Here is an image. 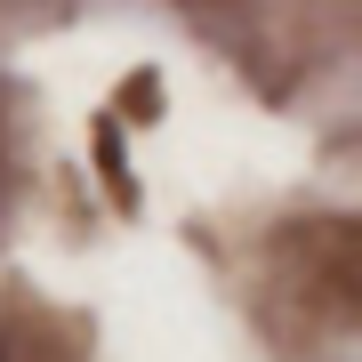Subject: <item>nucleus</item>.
Returning <instances> with one entry per match:
<instances>
[]
</instances>
